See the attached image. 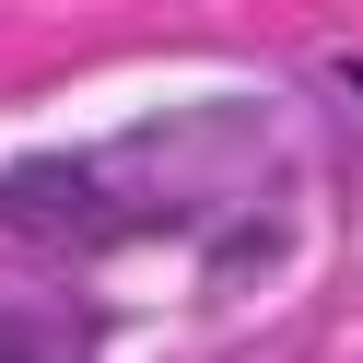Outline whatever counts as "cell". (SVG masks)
I'll list each match as a JSON object with an SVG mask.
<instances>
[{
	"label": "cell",
	"instance_id": "cell-1",
	"mask_svg": "<svg viewBox=\"0 0 363 363\" xmlns=\"http://www.w3.org/2000/svg\"><path fill=\"white\" fill-rule=\"evenodd\" d=\"M0 363H48V328H35V316H12V305H0Z\"/></svg>",
	"mask_w": 363,
	"mask_h": 363
}]
</instances>
